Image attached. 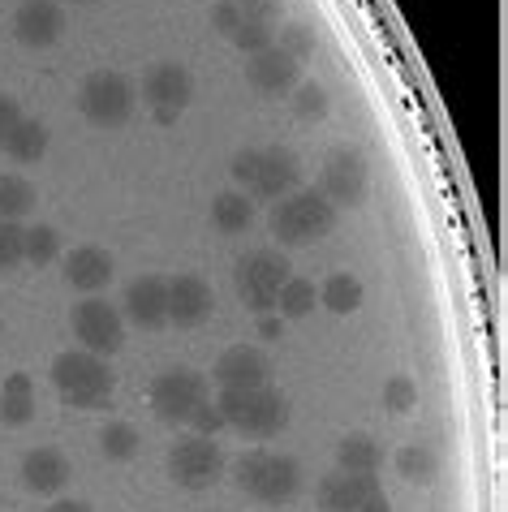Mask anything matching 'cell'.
Instances as JSON below:
<instances>
[{"label": "cell", "mask_w": 508, "mask_h": 512, "mask_svg": "<svg viewBox=\"0 0 508 512\" xmlns=\"http://www.w3.org/2000/svg\"><path fill=\"white\" fill-rule=\"evenodd\" d=\"M168 474H173V482L186 491H207L224 478V452H220L216 439L186 435L173 444V452H168Z\"/></svg>", "instance_id": "8"}, {"label": "cell", "mask_w": 508, "mask_h": 512, "mask_svg": "<svg viewBox=\"0 0 508 512\" xmlns=\"http://www.w3.org/2000/svg\"><path fill=\"white\" fill-rule=\"evenodd\" d=\"M69 327H74L78 345L95 353V358H112V353H121L125 345V319L117 306H108L104 297H87V302L74 306V315H69Z\"/></svg>", "instance_id": "9"}, {"label": "cell", "mask_w": 508, "mask_h": 512, "mask_svg": "<svg viewBox=\"0 0 508 512\" xmlns=\"http://www.w3.org/2000/svg\"><path fill=\"white\" fill-rule=\"evenodd\" d=\"M237 48H242L246 56H254V52H263V48H272L276 44V26H263V22H242L237 31L229 35Z\"/></svg>", "instance_id": "34"}, {"label": "cell", "mask_w": 508, "mask_h": 512, "mask_svg": "<svg viewBox=\"0 0 508 512\" xmlns=\"http://www.w3.org/2000/svg\"><path fill=\"white\" fill-rule=\"evenodd\" d=\"M254 224V203L242 190H224L211 198V229L224 233V237H237Z\"/></svg>", "instance_id": "21"}, {"label": "cell", "mask_w": 508, "mask_h": 512, "mask_svg": "<svg viewBox=\"0 0 508 512\" xmlns=\"http://www.w3.org/2000/svg\"><path fill=\"white\" fill-rule=\"evenodd\" d=\"M319 302V289L310 280L302 276H289L285 284H280V293H276V315L280 319H306L310 310H315Z\"/></svg>", "instance_id": "27"}, {"label": "cell", "mask_w": 508, "mask_h": 512, "mask_svg": "<svg viewBox=\"0 0 508 512\" xmlns=\"http://www.w3.org/2000/svg\"><path fill=\"white\" fill-rule=\"evenodd\" d=\"M237 13H242V22H263V26H276L280 9H285V0H233Z\"/></svg>", "instance_id": "36"}, {"label": "cell", "mask_w": 508, "mask_h": 512, "mask_svg": "<svg viewBox=\"0 0 508 512\" xmlns=\"http://www.w3.org/2000/svg\"><path fill=\"white\" fill-rule=\"evenodd\" d=\"M48 512H91L87 504H82V500H56Z\"/></svg>", "instance_id": "40"}, {"label": "cell", "mask_w": 508, "mask_h": 512, "mask_svg": "<svg viewBox=\"0 0 508 512\" xmlns=\"http://www.w3.org/2000/svg\"><path fill=\"white\" fill-rule=\"evenodd\" d=\"M216 405L224 414V426H233L250 439H272L289 426V396L276 392L272 383H263V388H224Z\"/></svg>", "instance_id": "4"}, {"label": "cell", "mask_w": 508, "mask_h": 512, "mask_svg": "<svg viewBox=\"0 0 508 512\" xmlns=\"http://www.w3.org/2000/svg\"><path fill=\"white\" fill-rule=\"evenodd\" d=\"M22 121V108H18V99L13 95H0V147H5V138H9V130Z\"/></svg>", "instance_id": "39"}, {"label": "cell", "mask_w": 508, "mask_h": 512, "mask_svg": "<svg viewBox=\"0 0 508 512\" xmlns=\"http://www.w3.org/2000/svg\"><path fill=\"white\" fill-rule=\"evenodd\" d=\"M35 203H39V194H35L31 181L18 177V173H0V220L22 224V216H31Z\"/></svg>", "instance_id": "26"}, {"label": "cell", "mask_w": 508, "mask_h": 512, "mask_svg": "<svg viewBox=\"0 0 508 512\" xmlns=\"http://www.w3.org/2000/svg\"><path fill=\"white\" fill-rule=\"evenodd\" d=\"M22 224L18 220H0V272L22 267Z\"/></svg>", "instance_id": "35"}, {"label": "cell", "mask_w": 508, "mask_h": 512, "mask_svg": "<svg viewBox=\"0 0 508 512\" xmlns=\"http://www.w3.org/2000/svg\"><path fill=\"white\" fill-rule=\"evenodd\" d=\"M78 108L82 117L100 130H121L125 121L134 117V87L125 74H112V69H100L78 87Z\"/></svg>", "instance_id": "7"}, {"label": "cell", "mask_w": 508, "mask_h": 512, "mask_svg": "<svg viewBox=\"0 0 508 512\" xmlns=\"http://www.w3.org/2000/svg\"><path fill=\"white\" fill-rule=\"evenodd\" d=\"M13 35L26 48H52L65 35V9L56 0H22L13 13Z\"/></svg>", "instance_id": "14"}, {"label": "cell", "mask_w": 508, "mask_h": 512, "mask_svg": "<svg viewBox=\"0 0 508 512\" xmlns=\"http://www.w3.org/2000/svg\"><path fill=\"white\" fill-rule=\"evenodd\" d=\"M61 259V233L52 224H31L22 233V263H35V267H48Z\"/></svg>", "instance_id": "28"}, {"label": "cell", "mask_w": 508, "mask_h": 512, "mask_svg": "<svg viewBox=\"0 0 508 512\" xmlns=\"http://www.w3.org/2000/svg\"><path fill=\"white\" fill-rule=\"evenodd\" d=\"M397 469H401V478L405 482H435V474H440V457L427 448V444H409L397 452Z\"/></svg>", "instance_id": "29"}, {"label": "cell", "mask_w": 508, "mask_h": 512, "mask_svg": "<svg viewBox=\"0 0 508 512\" xmlns=\"http://www.w3.org/2000/svg\"><path fill=\"white\" fill-rule=\"evenodd\" d=\"M328 108H332V95H328V87H319V82H302L298 95H293V112H298L302 121L328 117Z\"/></svg>", "instance_id": "32"}, {"label": "cell", "mask_w": 508, "mask_h": 512, "mask_svg": "<svg viewBox=\"0 0 508 512\" xmlns=\"http://www.w3.org/2000/svg\"><path fill=\"white\" fill-rule=\"evenodd\" d=\"M78 5H87V0H78Z\"/></svg>", "instance_id": "41"}, {"label": "cell", "mask_w": 508, "mask_h": 512, "mask_svg": "<svg viewBox=\"0 0 508 512\" xmlns=\"http://www.w3.org/2000/svg\"><path fill=\"white\" fill-rule=\"evenodd\" d=\"M276 48H280V52H289L293 61L302 65L306 56L315 52V31H310L306 22H285V26L276 31Z\"/></svg>", "instance_id": "31"}, {"label": "cell", "mask_w": 508, "mask_h": 512, "mask_svg": "<svg viewBox=\"0 0 508 512\" xmlns=\"http://www.w3.org/2000/svg\"><path fill=\"white\" fill-rule=\"evenodd\" d=\"M5 151H9V160H18V164L44 160V151H48V125L39 121V117H22L9 130V138H5Z\"/></svg>", "instance_id": "24"}, {"label": "cell", "mask_w": 508, "mask_h": 512, "mask_svg": "<svg viewBox=\"0 0 508 512\" xmlns=\"http://www.w3.org/2000/svg\"><path fill=\"white\" fill-rule=\"evenodd\" d=\"M211 379L220 383V392L224 388H263V383H272V362H267V353L259 345H233L216 358Z\"/></svg>", "instance_id": "13"}, {"label": "cell", "mask_w": 508, "mask_h": 512, "mask_svg": "<svg viewBox=\"0 0 508 512\" xmlns=\"http://www.w3.org/2000/svg\"><path fill=\"white\" fill-rule=\"evenodd\" d=\"M298 155L285 147H259L233 155V181L250 203H280L285 194L298 190Z\"/></svg>", "instance_id": "2"}, {"label": "cell", "mask_w": 508, "mask_h": 512, "mask_svg": "<svg viewBox=\"0 0 508 512\" xmlns=\"http://www.w3.org/2000/svg\"><path fill=\"white\" fill-rule=\"evenodd\" d=\"M203 401H207V379L199 371H186V366L164 371L151 383V409H155V418L168 426H186Z\"/></svg>", "instance_id": "10"}, {"label": "cell", "mask_w": 508, "mask_h": 512, "mask_svg": "<svg viewBox=\"0 0 508 512\" xmlns=\"http://www.w3.org/2000/svg\"><path fill=\"white\" fill-rule=\"evenodd\" d=\"M211 284L203 276H173L168 280V323L177 327H199L211 319Z\"/></svg>", "instance_id": "16"}, {"label": "cell", "mask_w": 508, "mask_h": 512, "mask_svg": "<svg viewBox=\"0 0 508 512\" xmlns=\"http://www.w3.org/2000/svg\"><path fill=\"white\" fill-rule=\"evenodd\" d=\"M362 297H366L362 280L349 276V272H336V276H328L319 284V306H328L332 315H354V310L362 306Z\"/></svg>", "instance_id": "25"}, {"label": "cell", "mask_w": 508, "mask_h": 512, "mask_svg": "<svg viewBox=\"0 0 508 512\" xmlns=\"http://www.w3.org/2000/svg\"><path fill=\"white\" fill-rule=\"evenodd\" d=\"M211 26H216L220 35H233L237 26H242V13H237L233 0H216V5H211Z\"/></svg>", "instance_id": "38"}, {"label": "cell", "mask_w": 508, "mask_h": 512, "mask_svg": "<svg viewBox=\"0 0 508 512\" xmlns=\"http://www.w3.org/2000/svg\"><path fill=\"white\" fill-rule=\"evenodd\" d=\"M336 465H341V474H379L384 448H379L371 435H345L341 444H336Z\"/></svg>", "instance_id": "23"}, {"label": "cell", "mask_w": 508, "mask_h": 512, "mask_svg": "<svg viewBox=\"0 0 508 512\" xmlns=\"http://www.w3.org/2000/svg\"><path fill=\"white\" fill-rule=\"evenodd\" d=\"M379 491V478L375 474H328L319 482V512H362V504Z\"/></svg>", "instance_id": "18"}, {"label": "cell", "mask_w": 508, "mask_h": 512, "mask_svg": "<svg viewBox=\"0 0 508 512\" xmlns=\"http://www.w3.org/2000/svg\"><path fill=\"white\" fill-rule=\"evenodd\" d=\"M35 418V383L31 375H9L0 388V422L5 426H26Z\"/></svg>", "instance_id": "22"}, {"label": "cell", "mask_w": 508, "mask_h": 512, "mask_svg": "<svg viewBox=\"0 0 508 512\" xmlns=\"http://www.w3.org/2000/svg\"><path fill=\"white\" fill-rule=\"evenodd\" d=\"M121 319H130L134 327H143V332L164 327L168 323V280L164 276H138L130 289H125Z\"/></svg>", "instance_id": "15"}, {"label": "cell", "mask_w": 508, "mask_h": 512, "mask_svg": "<svg viewBox=\"0 0 508 512\" xmlns=\"http://www.w3.org/2000/svg\"><path fill=\"white\" fill-rule=\"evenodd\" d=\"M414 405H418L414 379H409V375H392V379L384 383V409H388V414H409Z\"/></svg>", "instance_id": "33"}, {"label": "cell", "mask_w": 508, "mask_h": 512, "mask_svg": "<svg viewBox=\"0 0 508 512\" xmlns=\"http://www.w3.org/2000/svg\"><path fill=\"white\" fill-rule=\"evenodd\" d=\"M233 478L242 487V495H250L254 504H267V508H285L302 495V465L285 457V452L250 448L233 461Z\"/></svg>", "instance_id": "1"}, {"label": "cell", "mask_w": 508, "mask_h": 512, "mask_svg": "<svg viewBox=\"0 0 508 512\" xmlns=\"http://www.w3.org/2000/svg\"><path fill=\"white\" fill-rule=\"evenodd\" d=\"M285 280H289V259L280 250H250L246 259H237V267H233L237 297H242L254 315L276 310V293Z\"/></svg>", "instance_id": "6"}, {"label": "cell", "mask_w": 508, "mask_h": 512, "mask_svg": "<svg viewBox=\"0 0 508 512\" xmlns=\"http://www.w3.org/2000/svg\"><path fill=\"white\" fill-rule=\"evenodd\" d=\"M190 99H194V78H190L186 65L160 61L143 78V104L155 112V121H164V125L177 121L181 112L190 108Z\"/></svg>", "instance_id": "11"}, {"label": "cell", "mask_w": 508, "mask_h": 512, "mask_svg": "<svg viewBox=\"0 0 508 512\" xmlns=\"http://www.w3.org/2000/svg\"><path fill=\"white\" fill-rule=\"evenodd\" d=\"M69 478H74V469H69L65 452L35 448L22 457V487L31 495H61L69 487Z\"/></svg>", "instance_id": "20"}, {"label": "cell", "mask_w": 508, "mask_h": 512, "mask_svg": "<svg viewBox=\"0 0 508 512\" xmlns=\"http://www.w3.org/2000/svg\"><path fill=\"white\" fill-rule=\"evenodd\" d=\"M272 237L280 246H310L336 229V207L319 190H293L280 203H272Z\"/></svg>", "instance_id": "5"}, {"label": "cell", "mask_w": 508, "mask_h": 512, "mask_svg": "<svg viewBox=\"0 0 508 512\" xmlns=\"http://www.w3.org/2000/svg\"><path fill=\"white\" fill-rule=\"evenodd\" d=\"M117 276V263L104 246H74L65 254V284L78 293L95 297L100 289H108V280Z\"/></svg>", "instance_id": "17"}, {"label": "cell", "mask_w": 508, "mask_h": 512, "mask_svg": "<svg viewBox=\"0 0 508 512\" xmlns=\"http://www.w3.org/2000/svg\"><path fill=\"white\" fill-rule=\"evenodd\" d=\"M52 383L69 409H104L117 388V375H112L108 358H95L87 349H65L52 362Z\"/></svg>", "instance_id": "3"}, {"label": "cell", "mask_w": 508, "mask_h": 512, "mask_svg": "<svg viewBox=\"0 0 508 512\" xmlns=\"http://www.w3.org/2000/svg\"><path fill=\"white\" fill-rule=\"evenodd\" d=\"M298 74H302V65L293 61L289 52H280L276 44L263 48V52H254L250 65H246L250 87H259L263 95H285V91H293V87H298Z\"/></svg>", "instance_id": "19"}, {"label": "cell", "mask_w": 508, "mask_h": 512, "mask_svg": "<svg viewBox=\"0 0 508 512\" xmlns=\"http://www.w3.org/2000/svg\"><path fill=\"white\" fill-rule=\"evenodd\" d=\"M366 186H371V173H366V160L349 147H336L323 164L319 177V194L328 198L332 207H358L366 198Z\"/></svg>", "instance_id": "12"}, {"label": "cell", "mask_w": 508, "mask_h": 512, "mask_svg": "<svg viewBox=\"0 0 508 512\" xmlns=\"http://www.w3.org/2000/svg\"><path fill=\"white\" fill-rule=\"evenodd\" d=\"M138 444H143V439H138V431L130 422H108L100 431V452L108 461H130L138 452Z\"/></svg>", "instance_id": "30"}, {"label": "cell", "mask_w": 508, "mask_h": 512, "mask_svg": "<svg viewBox=\"0 0 508 512\" xmlns=\"http://www.w3.org/2000/svg\"><path fill=\"white\" fill-rule=\"evenodd\" d=\"M186 426H194V435H207V439H216L220 431H224V414H220V405L216 401H211V396H207V401L199 405V409H194V414H190V422Z\"/></svg>", "instance_id": "37"}]
</instances>
